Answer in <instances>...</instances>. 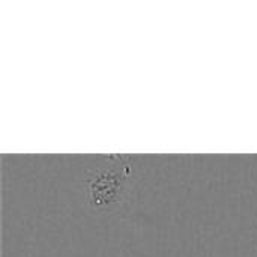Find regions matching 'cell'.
<instances>
[{"label":"cell","mask_w":257,"mask_h":257,"mask_svg":"<svg viewBox=\"0 0 257 257\" xmlns=\"http://www.w3.org/2000/svg\"><path fill=\"white\" fill-rule=\"evenodd\" d=\"M125 188V169L108 166L99 169L87 182L89 202L96 209H107L120 200Z\"/></svg>","instance_id":"obj_1"}]
</instances>
